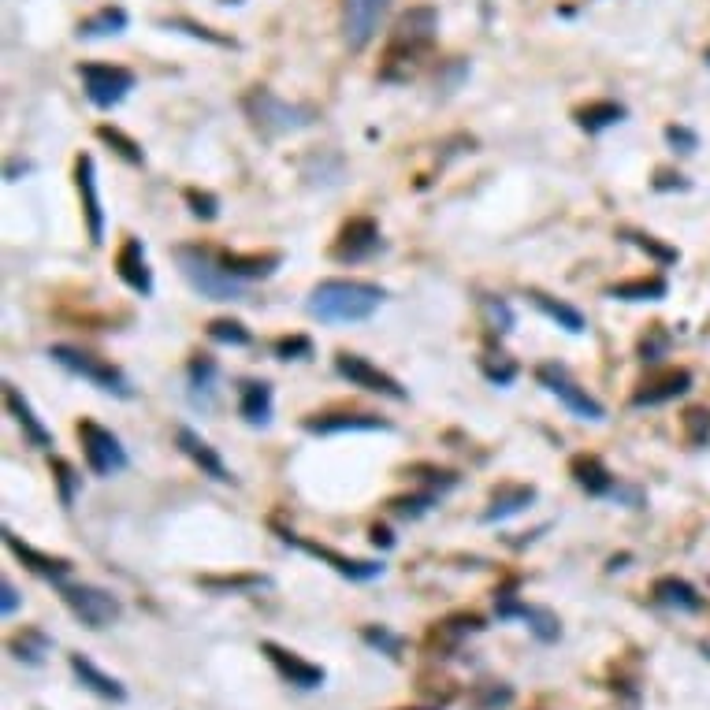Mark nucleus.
<instances>
[{
    "label": "nucleus",
    "instance_id": "obj_1",
    "mask_svg": "<svg viewBox=\"0 0 710 710\" xmlns=\"http://www.w3.org/2000/svg\"><path fill=\"white\" fill-rule=\"evenodd\" d=\"M435 30H439V12H435L432 4H417V8L398 15L395 30L387 38V49H383L380 79L406 82L409 75H417L424 56L432 53Z\"/></svg>",
    "mask_w": 710,
    "mask_h": 710
},
{
    "label": "nucleus",
    "instance_id": "obj_2",
    "mask_svg": "<svg viewBox=\"0 0 710 710\" xmlns=\"http://www.w3.org/2000/svg\"><path fill=\"white\" fill-rule=\"evenodd\" d=\"M387 290L369 279H320L309 290V316L320 324H361L383 305Z\"/></svg>",
    "mask_w": 710,
    "mask_h": 710
},
{
    "label": "nucleus",
    "instance_id": "obj_3",
    "mask_svg": "<svg viewBox=\"0 0 710 710\" xmlns=\"http://www.w3.org/2000/svg\"><path fill=\"white\" fill-rule=\"evenodd\" d=\"M175 264L190 287L198 290L201 298L209 302H238L242 298V279H235L220 264V253L209 250V246H175Z\"/></svg>",
    "mask_w": 710,
    "mask_h": 710
},
{
    "label": "nucleus",
    "instance_id": "obj_4",
    "mask_svg": "<svg viewBox=\"0 0 710 710\" xmlns=\"http://www.w3.org/2000/svg\"><path fill=\"white\" fill-rule=\"evenodd\" d=\"M242 112H246V119L253 123V131L261 134V138H268V142H276L283 134L302 131L316 116L313 108L290 105V101H283V97L272 93L268 86H253V90L242 97Z\"/></svg>",
    "mask_w": 710,
    "mask_h": 710
},
{
    "label": "nucleus",
    "instance_id": "obj_5",
    "mask_svg": "<svg viewBox=\"0 0 710 710\" xmlns=\"http://www.w3.org/2000/svg\"><path fill=\"white\" fill-rule=\"evenodd\" d=\"M49 357H53L60 369L71 372V376L90 380L93 387H97V391H105V395H116V398H131L134 395V387H131V380L123 376V369H116L112 361L90 354V350H79V346L56 342V346H49Z\"/></svg>",
    "mask_w": 710,
    "mask_h": 710
},
{
    "label": "nucleus",
    "instance_id": "obj_6",
    "mask_svg": "<svg viewBox=\"0 0 710 710\" xmlns=\"http://www.w3.org/2000/svg\"><path fill=\"white\" fill-rule=\"evenodd\" d=\"M60 599L86 629H108L123 618V603L97 584H60Z\"/></svg>",
    "mask_w": 710,
    "mask_h": 710
},
{
    "label": "nucleus",
    "instance_id": "obj_7",
    "mask_svg": "<svg viewBox=\"0 0 710 710\" xmlns=\"http://www.w3.org/2000/svg\"><path fill=\"white\" fill-rule=\"evenodd\" d=\"M75 432H79L82 458H86L93 476H116L131 465L127 450H123V443H119V435L108 432L105 424H97L93 417H82Z\"/></svg>",
    "mask_w": 710,
    "mask_h": 710
},
{
    "label": "nucleus",
    "instance_id": "obj_8",
    "mask_svg": "<svg viewBox=\"0 0 710 710\" xmlns=\"http://www.w3.org/2000/svg\"><path fill=\"white\" fill-rule=\"evenodd\" d=\"M536 380L551 391L562 406L573 413V417H580V421H603L606 417V409H603V402L599 398H592L588 395V387H580L573 376H569V369L566 365H558V361H547V365H540L536 369Z\"/></svg>",
    "mask_w": 710,
    "mask_h": 710
},
{
    "label": "nucleus",
    "instance_id": "obj_9",
    "mask_svg": "<svg viewBox=\"0 0 710 710\" xmlns=\"http://www.w3.org/2000/svg\"><path fill=\"white\" fill-rule=\"evenodd\" d=\"M335 372H339L342 380H350V387H361V391H372V395L395 398V402H406L409 398V391L391 372L376 369L369 357L350 354V350H342V354L335 357Z\"/></svg>",
    "mask_w": 710,
    "mask_h": 710
},
{
    "label": "nucleus",
    "instance_id": "obj_10",
    "mask_svg": "<svg viewBox=\"0 0 710 710\" xmlns=\"http://www.w3.org/2000/svg\"><path fill=\"white\" fill-rule=\"evenodd\" d=\"M82 90L97 108L119 105L127 93L134 90V71L119 64H82L79 67Z\"/></svg>",
    "mask_w": 710,
    "mask_h": 710
},
{
    "label": "nucleus",
    "instance_id": "obj_11",
    "mask_svg": "<svg viewBox=\"0 0 710 710\" xmlns=\"http://www.w3.org/2000/svg\"><path fill=\"white\" fill-rule=\"evenodd\" d=\"M279 540L290 543V547H298V551H305L309 558H316V562H328L339 577L346 580H376L383 573L380 562H369V558H350V554H339L331 551L328 543H316V540H305V536H294L290 528H276Z\"/></svg>",
    "mask_w": 710,
    "mask_h": 710
},
{
    "label": "nucleus",
    "instance_id": "obj_12",
    "mask_svg": "<svg viewBox=\"0 0 710 710\" xmlns=\"http://www.w3.org/2000/svg\"><path fill=\"white\" fill-rule=\"evenodd\" d=\"M383 246L380 238V224L372 216H354L339 227V235L331 242V261L342 264H357V261H369L372 253Z\"/></svg>",
    "mask_w": 710,
    "mask_h": 710
},
{
    "label": "nucleus",
    "instance_id": "obj_13",
    "mask_svg": "<svg viewBox=\"0 0 710 710\" xmlns=\"http://www.w3.org/2000/svg\"><path fill=\"white\" fill-rule=\"evenodd\" d=\"M387 15V0H342V41L350 53H361Z\"/></svg>",
    "mask_w": 710,
    "mask_h": 710
},
{
    "label": "nucleus",
    "instance_id": "obj_14",
    "mask_svg": "<svg viewBox=\"0 0 710 710\" xmlns=\"http://www.w3.org/2000/svg\"><path fill=\"white\" fill-rule=\"evenodd\" d=\"M495 614H499L502 621H510V618L528 621L532 636H536V640H543V644H554V640L562 636V621H558V614H554V610H547V606L521 603V599H517L510 588L495 592Z\"/></svg>",
    "mask_w": 710,
    "mask_h": 710
},
{
    "label": "nucleus",
    "instance_id": "obj_15",
    "mask_svg": "<svg viewBox=\"0 0 710 710\" xmlns=\"http://www.w3.org/2000/svg\"><path fill=\"white\" fill-rule=\"evenodd\" d=\"M261 655L268 658L272 670H276L287 684H294V688H320V684L328 681L324 666H316V662L302 658L298 651H290V647L276 644V640H261Z\"/></svg>",
    "mask_w": 710,
    "mask_h": 710
},
{
    "label": "nucleus",
    "instance_id": "obj_16",
    "mask_svg": "<svg viewBox=\"0 0 710 710\" xmlns=\"http://www.w3.org/2000/svg\"><path fill=\"white\" fill-rule=\"evenodd\" d=\"M75 186L82 198V216H86V235L93 246L105 242V209H101V194H97V168H93L90 153L75 157Z\"/></svg>",
    "mask_w": 710,
    "mask_h": 710
},
{
    "label": "nucleus",
    "instance_id": "obj_17",
    "mask_svg": "<svg viewBox=\"0 0 710 710\" xmlns=\"http://www.w3.org/2000/svg\"><path fill=\"white\" fill-rule=\"evenodd\" d=\"M688 387H692V372L688 369H658V372H651L647 380L636 383V391H632V406L636 409L662 406V402L681 398Z\"/></svg>",
    "mask_w": 710,
    "mask_h": 710
},
{
    "label": "nucleus",
    "instance_id": "obj_18",
    "mask_svg": "<svg viewBox=\"0 0 710 710\" xmlns=\"http://www.w3.org/2000/svg\"><path fill=\"white\" fill-rule=\"evenodd\" d=\"M216 380H220V365H216V357H209V354L190 357V369H186V398H190V406L201 409V413H212L216 402H220Z\"/></svg>",
    "mask_w": 710,
    "mask_h": 710
},
{
    "label": "nucleus",
    "instance_id": "obj_19",
    "mask_svg": "<svg viewBox=\"0 0 710 710\" xmlns=\"http://www.w3.org/2000/svg\"><path fill=\"white\" fill-rule=\"evenodd\" d=\"M116 276L123 279L134 294H142V298L153 294V268H149V261H145L142 238H134V235L123 238V246H119V253H116Z\"/></svg>",
    "mask_w": 710,
    "mask_h": 710
},
{
    "label": "nucleus",
    "instance_id": "obj_20",
    "mask_svg": "<svg viewBox=\"0 0 710 710\" xmlns=\"http://www.w3.org/2000/svg\"><path fill=\"white\" fill-rule=\"evenodd\" d=\"M175 443H179V450H183L186 458L194 461L205 476H212L216 484H235V476H231V469L224 465V458H220V454H216V450H212L209 443L194 432V428L179 424V428H175Z\"/></svg>",
    "mask_w": 710,
    "mask_h": 710
},
{
    "label": "nucleus",
    "instance_id": "obj_21",
    "mask_svg": "<svg viewBox=\"0 0 710 710\" xmlns=\"http://www.w3.org/2000/svg\"><path fill=\"white\" fill-rule=\"evenodd\" d=\"M305 432L313 435H335V432H387L391 421H383L376 413H313L305 417Z\"/></svg>",
    "mask_w": 710,
    "mask_h": 710
},
{
    "label": "nucleus",
    "instance_id": "obj_22",
    "mask_svg": "<svg viewBox=\"0 0 710 710\" xmlns=\"http://www.w3.org/2000/svg\"><path fill=\"white\" fill-rule=\"evenodd\" d=\"M4 547L23 562V566L30 569V573H38V577H49V580H64L67 573H71V558H60V554H45L38 551V547H30V543H23L19 536H15L12 528H4Z\"/></svg>",
    "mask_w": 710,
    "mask_h": 710
},
{
    "label": "nucleus",
    "instance_id": "obj_23",
    "mask_svg": "<svg viewBox=\"0 0 710 710\" xmlns=\"http://www.w3.org/2000/svg\"><path fill=\"white\" fill-rule=\"evenodd\" d=\"M4 406H8V413L15 417V424L23 428V435H27L30 447H38V450L53 447V435H49V428L41 424V417L34 413V406H30L27 395H23L15 383H4Z\"/></svg>",
    "mask_w": 710,
    "mask_h": 710
},
{
    "label": "nucleus",
    "instance_id": "obj_24",
    "mask_svg": "<svg viewBox=\"0 0 710 710\" xmlns=\"http://www.w3.org/2000/svg\"><path fill=\"white\" fill-rule=\"evenodd\" d=\"M569 476L577 480L580 491H588L595 499L618 491V487H614V473L606 469L599 454H573V458H569Z\"/></svg>",
    "mask_w": 710,
    "mask_h": 710
},
{
    "label": "nucleus",
    "instance_id": "obj_25",
    "mask_svg": "<svg viewBox=\"0 0 710 710\" xmlns=\"http://www.w3.org/2000/svg\"><path fill=\"white\" fill-rule=\"evenodd\" d=\"M67 666H71V673L79 677L82 688H90L93 696L108 699V703H123L127 699V688H123V681H116L112 673H105L101 666H93L86 655H67Z\"/></svg>",
    "mask_w": 710,
    "mask_h": 710
},
{
    "label": "nucleus",
    "instance_id": "obj_26",
    "mask_svg": "<svg viewBox=\"0 0 710 710\" xmlns=\"http://www.w3.org/2000/svg\"><path fill=\"white\" fill-rule=\"evenodd\" d=\"M536 502V487L532 484H502L491 491V502L484 510V521L495 525V521H506V517H517V513Z\"/></svg>",
    "mask_w": 710,
    "mask_h": 710
},
{
    "label": "nucleus",
    "instance_id": "obj_27",
    "mask_svg": "<svg viewBox=\"0 0 710 710\" xmlns=\"http://www.w3.org/2000/svg\"><path fill=\"white\" fill-rule=\"evenodd\" d=\"M220 264H224L235 279L246 283V279H268L272 276L279 264H283V253H276V250H268V253H231V250H224L220 253Z\"/></svg>",
    "mask_w": 710,
    "mask_h": 710
},
{
    "label": "nucleus",
    "instance_id": "obj_28",
    "mask_svg": "<svg viewBox=\"0 0 710 710\" xmlns=\"http://www.w3.org/2000/svg\"><path fill=\"white\" fill-rule=\"evenodd\" d=\"M272 383L268 380H246L238 387V413L246 424H268L272 421Z\"/></svg>",
    "mask_w": 710,
    "mask_h": 710
},
{
    "label": "nucleus",
    "instance_id": "obj_29",
    "mask_svg": "<svg viewBox=\"0 0 710 710\" xmlns=\"http://www.w3.org/2000/svg\"><path fill=\"white\" fill-rule=\"evenodd\" d=\"M651 595H655V603L670 606V610H681V614H699V610H703V595L684 577H658Z\"/></svg>",
    "mask_w": 710,
    "mask_h": 710
},
{
    "label": "nucleus",
    "instance_id": "obj_30",
    "mask_svg": "<svg viewBox=\"0 0 710 710\" xmlns=\"http://www.w3.org/2000/svg\"><path fill=\"white\" fill-rule=\"evenodd\" d=\"M528 302L536 305L547 320H554L558 328H566L569 335H580V331L588 328V324H584V313H580L577 305L562 302V298H551V294H543V290H528Z\"/></svg>",
    "mask_w": 710,
    "mask_h": 710
},
{
    "label": "nucleus",
    "instance_id": "obj_31",
    "mask_svg": "<svg viewBox=\"0 0 710 710\" xmlns=\"http://www.w3.org/2000/svg\"><path fill=\"white\" fill-rule=\"evenodd\" d=\"M666 290H670V283L662 276H640L606 287V298H614V302H658V298H666Z\"/></svg>",
    "mask_w": 710,
    "mask_h": 710
},
{
    "label": "nucleus",
    "instance_id": "obj_32",
    "mask_svg": "<svg viewBox=\"0 0 710 710\" xmlns=\"http://www.w3.org/2000/svg\"><path fill=\"white\" fill-rule=\"evenodd\" d=\"M573 119H577L580 131L599 134L625 119V105H618V101H592V105H580L577 112H573Z\"/></svg>",
    "mask_w": 710,
    "mask_h": 710
},
{
    "label": "nucleus",
    "instance_id": "obj_33",
    "mask_svg": "<svg viewBox=\"0 0 710 710\" xmlns=\"http://www.w3.org/2000/svg\"><path fill=\"white\" fill-rule=\"evenodd\" d=\"M49 647H53V640L45 636L41 629H23V632H15L12 640H8V651H12L19 662H30V666H38L41 658L49 655Z\"/></svg>",
    "mask_w": 710,
    "mask_h": 710
},
{
    "label": "nucleus",
    "instance_id": "obj_34",
    "mask_svg": "<svg viewBox=\"0 0 710 710\" xmlns=\"http://www.w3.org/2000/svg\"><path fill=\"white\" fill-rule=\"evenodd\" d=\"M123 30H127V12L108 4L101 12H93L90 19H82L79 38H108V34H123Z\"/></svg>",
    "mask_w": 710,
    "mask_h": 710
},
{
    "label": "nucleus",
    "instance_id": "obj_35",
    "mask_svg": "<svg viewBox=\"0 0 710 710\" xmlns=\"http://www.w3.org/2000/svg\"><path fill=\"white\" fill-rule=\"evenodd\" d=\"M97 138H101L105 145H112V153H116V157H123L127 164H145L142 145L134 142L131 134L119 131V127H108V123H101V127H97Z\"/></svg>",
    "mask_w": 710,
    "mask_h": 710
},
{
    "label": "nucleus",
    "instance_id": "obj_36",
    "mask_svg": "<svg viewBox=\"0 0 710 710\" xmlns=\"http://www.w3.org/2000/svg\"><path fill=\"white\" fill-rule=\"evenodd\" d=\"M209 339L212 342H224V346H250L253 335L242 320H231V316H220L209 324Z\"/></svg>",
    "mask_w": 710,
    "mask_h": 710
},
{
    "label": "nucleus",
    "instance_id": "obj_37",
    "mask_svg": "<svg viewBox=\"0 0 710 710\" xmlns=\"http://www.w3.org/2000/svg\"><path fill=\"white\" fill-rule=\"evenodd\" d=\"M198 584L212 592H253V588H264L268 580L257 573H242V577H198Z\"/></svg>",
    "mask_w": 710,
    "mask_h": 710
},
{
    "label": "nucleus",
    "instance_id": "obj_38",
    "mask_svg": "<svg viewBox=\"0 0 710 710\" xmlns=\"http://www.w3.org/2000/svg\"><path fill=\"white\" fill-rule=\"evenodd\" d=\"M513 703V688L510 684H480L473 692V707L476 710H502V707H510Z\"/></svg>",
    "mask_w": 710,
    "mask_h": 710
},
{
    "label": "nucleus",
    "instance_id": "obj_39",
    "mask_svg": "<svg viewBox=\"0 0 710 710\" xmlns=\"http://www.w3.org/2000/svg\"><path fill=\"white\" fill-rule=\"evenodd\" d=\"M670 331L662 328V324H655V328H647V335L640 339V361H647V365H655V361H662V357L670 354Z\"/></svg>",
    "mask_w": 710,
    "mask_h": 710
},
{
    "label": "nucleus",
    "instance_id": "obj_40",
    "mask_svg": "<svg viewBox=\"0 0 710 710\" xmlns=\"http://www.w3.org/2000/svg\"><path fill=\"white\" fill-rule=\"evenodd\" d=\"M621 238H625V242H632L636 250L651 253L658 264H673V261H677V250H673V246H662L655 235H644V231H621Z\"/></svg>",
    "mask_w": 710,
    "mask_h": 710
},
{
    "label": "nucleus",
    "instance_id": "obj_41",
    "mask_svg": "<svg viewBox=\"0 0 710 710\" xmlns=\"http://www.w3.org/2000/svg\"><path fill=\"white\" fill-rule=\"evenodd\" d=\"M361 640H365L369 647H376V651H383V655H391V658L402 655V636L391 632V629H383V625H365V629H361Z\"/></svg>",
    "mask_w": 710,
    "mask_h": 710
},
{
    "label": "nucleus",
    "instance_id": "obj_42",
    "mask_svg": "<svg viewBox=\"0 0 710 710\" xmlns=\"http://www.w3.org/2000/svg\"><path fill=\"white\" fill-rule=\"evenodd\" d=\"M186 205H190V212L198 216V220H216L220 216V198L216 194H209V190H198V186H186Z\"/></svg>",
    "mask_w": 710,
    "mask_h": 710
},
{
    "label": "nucleus",
    "instance_id": "obj_43",
    "mask_svg": "<svg viewBox=\"0 0 710 710\" xmlns=\"http://www.w3.org/2000/svg\"><path fill=\"white\" fill-rule=\"evenodd\" d=\"M435 502V491H424V495H398V499H391L387 506L398 513V517H421V513L432 510Z\"/></svg>",
    "mask_w": 710,
    "mask_h": 710
},
{
    "label": "nucleus",
    "instance_id": "obj_44",
    "mask_svg": "<svg viewBox=\"0 0 710 710\" xmlns=\"http://www.w3.org/2000/svg\"><path fill=\"white\" fill-rule=\"evenodd\" d=\"M684 432H688L692 447H703L710 439V409H688L684 413Z\"/></svg>",
    "mask_w": 710,
    "mask_h": 710
},
{
    "label": "nucleus",
    "instance_id": "obj_45",
    "mask_svg": "<svg viewBox=\"0 0 710 710\" xmlns=\"http://www.w3.org/2000/svg\"><path fill=\"white\" fill-rule=\"evenodd\" d=\"M484 313H487V328L506 335L513 328V309L502 298H484Z\"/></svg>",
    "mask_w": 710,
    "mask_h": 710
},
{
    "label": "nucleus",
    "instance_id": "obj_46",
    "mask_svg": "<svg viewBox=\"0 0 710 710\" xmlns=\"http://www.w3.org/2000/svg\"><path fill=\"white\" fill-rule=\"evenodd\" d=\"M309 354H313V342L305 339V335H283V339H276L279 361H302Z\"/></svg>",
    "mask_w": 710,
    "mask_h": 710
},
{
    "label": "nucleus",
    "instance_id": "obj_47",
    "mask_svg": "<svg viewBox=\"0 0 710 710\" xmlns=\"http://www.w3.org/2000/svg\"><path fill=\"white\" fill-rule=\"evenodd\" d=\"M484 376H487L491 383L506 387V383L517 380V365H513V361H510L506 354H499V361H495V357H484Z\"/></svg>",
    "mask_w": 710,
    "mask_h": 710
},
{
    "label": "nucleus",
    "instance_id": "obj_48",
    "mask_svg": "<svg viewBox=\"0 0 710 710\" xmlns=\"http://www.w3.org/2000/svg\"><path fill=\"white\" fill-rule=\"evenodd\" d=\"M53 473H56V484H60V502H64V506H71V502H75V487H79V476H75V469H71L64 458H53Z\"/></svg>",
    "mask_w": 710,
    "mask_h": 710
},
{
    "label": "nucleus",
    "instance_id": "obj_49",
    "mask_svg": "<svg viewBox=\"0 0 710 710\" xmlns=\"http://www.w3.org/2000/svg\"><path fill=\"white\" fill-rule=\"evenodd\" d=\"M666 142L677 149V153H692L696 149V134L688 131V127H681V123H673V127H666Z\"/></svg>",
    "mask_w": 710,
    "mask_h": 710
},
{
    "label": "nucleus",
    "instance_id": "obj_50",
    "mask_svg": "<svg viewBox=\"0 0 710 710\" xmlns=\"http://www.w3.org/2000/svg\"><path fill=\"white\" fill-rule=\"evenodd\" d=\"M15 610H19V592H15L12 580H4V584H0V614L12 618Z\"/></svg>",
    "mask_w": 710,
    "mask_h": 710
},
{
    "label": "nucleus",
    "instance_id": "obj_51",
    "mask_svg": "<svg viewBox=\"0 0 710 710\" xmlns=\"http://www.w3.org/2000/svg\"><path fill=\"white\" fill-rule=\"evenodd\" d=\"M372 543H376V547H391L395 540H391V532H387V528L376 525V528H372Z\"/></svg>",
    "mask_w": 710,
    "mask_h": 710
},
{
    "label": "nucleus",
    "instance_id": "obj_52",
    "mask_svg": "<svg viewBox=\"0 0 710 710\" xmlns=\"http://www.w3.org/2000/svg\"><path fill=\"white\" fill-rule=\"evenodd\" d=\"M406 710H432V707H406Z\"/></svg>",
    "mask_w": 710,
    "mask_h": 710
},
{
    "label": "nucleus",
    "instance_id": "obj_53",
    "mask_svg": "<svg viewBox=\"0 0 710 710\" xmlns=\"http://www.w3.org/2000/svg\"><path fill=\"white\" fill-rule=\"evenodd\" d=\"M707 60H710V53H707Z\"/></svg>",
    "mask_w": 710,
    "mask_h": 710
}]
</instances>
